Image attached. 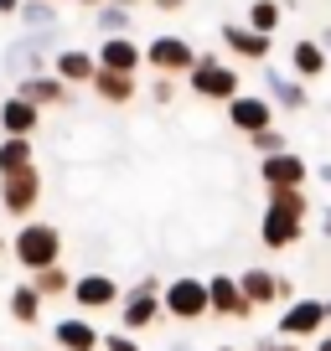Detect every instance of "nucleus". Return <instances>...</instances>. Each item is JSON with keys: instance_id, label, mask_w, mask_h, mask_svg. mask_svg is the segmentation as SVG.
<instances>
[{"instance_id": "nucleus-1", "label": "nucleus", "mask_w": 331, "mask_h": 351, "mask_svg": "<svg viewBox=\"0 0 331 351\" xmlns=\"http://www.w3.org/2000/svg\"><path fill=\"white\" fill-rule=\"evenodd\" d=\"M306 228H310V197H306V186L269 191L264 217H259V243H264V253L300 248V243H306Z\"/></svg>"}, {"instance_id": "nucleus-31", "label": "nucleus", "mask_w": 331, "mask_h": 351, "mask_svg": "<svg viewBox=\"0 0 331 351\" xmlns=\"http://www.w3.org/2000/svg\"><path fill=\"white\" fill-rule=\"evenodd\" d=\"M171 99H176V77H155V83H150V104H155V109H166Z\"/></svg>"}, {"instance_id": "nucleus-39", "label": "nucleus", "mask_w": 331, "mask_h": 351, "mask_svg": "<svg viewBox=\"0 0 331 351\" xmlns=\"http://www.w3.org/2000/svg\"><path fill=\"white\" fill-rule=\"evenodd\" d=\"M316 176H321V181H326V186H331V165H316Z\"/></svg>"}, {"instance_id": "nucleus-41", "label": "nucleus", "mask_w": 331, "mask_h": 351, "mask_svg": "<svg viewBox=\"0 0 331 351\" xmlns=\"http://www.w3.org/2000/svg\"><path fill=\"white\" fill-rule=\"evenodd\" d=\"M109 5H124V11H135V5H140V0H109Z\"/></svg>"}, {"instance_id": "nucleus-8", "label": "nucleus", "mask_w": 331, "mask_h": 351, "mask_svg": "<svg viewBox=\"0 0 331 351\" xmlns=\"http://www.w3.org/2000/svg\"><path fill=\"white\" fill-rule=\"evenodd\" d=\"M192 62H197V47L181 32H161V36L145 42V67H150L155 77H187Z\"/></svg>"}, {"instance_id": "nucleus-32", "label": "nucleus", "mask_w": 331, "mask_h": 351, "mask_svg": "<svg viewBox=\"0 0 331 351\" xmlns=\"http://www.w3.org/2000/svg\"><path fill=\"white\" fill-rule=\"evenodd\" d=\"M99 351H145L135 336H124V330H104V346Z\"/></svg>"}, {"instance_id": "nucleus-15", "label": "nucleus", "mask_w": 331, "mask_h": 351, "mask_svg": "<svg viewBox=\"0 0 331 351\" xmlns=\"http://www.w3.org/2000/svg\"><path fill=\"white\" fill-rule=\"evenodd\" d=\"M222 114H228V124H233V130L243 134V140L275 124V104H269L264 93H249V88H243V93H238L233 104H222Z\"/></svg>"}, {"instance_id": "nucleus-13", "label": "nucleus", "mask_w": 331, "mask_h": 351, "mask_svg": "<svg viewBox=\"0 0 331 351\" xmlns=\"http://www.w3.org/2000/svg\"><path fill=\"white\" fill-rule=\"evenodd\" d=\"M207 315L212 320H254L259 310L243 300L238 274H207Z\"/></svg>"}, {"instance_id": "nucleus-5", "label": "nucleus", "mask_w": 331, "mask_h": 351, "mask_svg": "<svg viewBox=\"0 0 331 351\" xmlns=\"http://www.w3.org/2000/svg\"><path fill=\"white\" fill-rule=\"evenodd\" d=\"M52 52H57V32H26L0 52V73L11 77H32V73H52Z\"/></svg>"}, {"instance_id": "nucleus-14", "label": "nucleus", "mask_w": 331, "mask_h": 351, "mask_svg": "<svg viewBox=\"0 0 331 351\" xmlns=\"http://www.w3.org/2000/svg\"><path fill=\"white\" fill-rule=\"evenodd\" d=\"M218 42H222V52H228L233 62H254V67H264L269 52H275V36L249 32L243 21H222V26H218Z\"/></svg>"}, {"instance_id": "nucleus-33", "label": "nucleus", "mask_w": 331, "mask_h": 351, "mask_svg": "<svg viewBox=\"0 0 331 351\" xmlns=\"http://www.w3.org/2000/svg\"><path fill=\"white\" fill-rule=\"evenodd\" d=\"M249 351H300V341H285V336H259Z\"/></svg>"}, {"instance_id": "nucleus-22", "label": "nucleus", "mask_w": 331, "mask_h": 351, "mask_svg": "<svg viewBox=\"0 0 331 351\" xmlns=\"http://www.w3.org/2000/svg\"><path fill=\"white\" fill-rule=\"evenodd\" d=\"M89 93L99 104H109V109H130L135 99H140V77H124V73H109V67H99L89 83Z\"/></svg>"}, {"instance_id": "nucleus-19", "label": "nucleus", "mask_w": 331, "mask_h": 351, "mask_svg": "<svg viewBox=\"0 0 331 351\" xmlns=\"http://www.w3.org/2000/svg\"><path fill=\"white\" fill-rule=\"evenodd\" d=\"M52 73L62 77L67 88H89L93 73H99V57H93V47H57L52 52Z\"/></svg>"}, {"instance_id": "nucleus-43", "label": "nucleus", "mask_w": 331, "mask_h": 351, "mask_svg": "<svg viewBox=\"0 0 331 351\" xmlns=\"http://www.w3.org/2000/svg\"><path fill=\"white\" fill-rule=\"evenodd\" d=\"M0 253H11V238H5V232H0Z\"/></svg>"}, {"instance_id": "nucleus-6", "label": "nucleus", "mask_w": 331, "mask_h": 351, "mask_svg": "<svg viewBox=\"0 0 331 351\" xmlns=\"http://www.w3.org/2000/svg\"><path fill=\"white\" fill-rule=\"evenodd\" d=\"M161 279L155 274H145V279H135L130 289L119 295V330L124 336H135V330H150L155 320H161Z\"/></svg>"}, {"instance_id": "nucleus-34", "label": "nucleus", "mask_w": 331, "mask_h": 351, "mask_svg": "<svg viewBox=\"0 0 331 351\" xmlns=\"http://www.w3.org/2000/svg\"><path fill=\"white\" fill-rule=\"evenodd\" d=\"M21 5H26V0H0V21H16V16H21Z\"/></svg>"}, {"instance_id": "nucleus-27", "label": "nucleus", "mask_w": 331, "mask_h": 351, "mask_svg": "<svg viewBox=\"0 0 331 351\" xmlns=\"http://www.w3.org/2000/svg\"><path fill=\"white\" fill-rule=\"evenodd\" d=\"M279 21H285V0H249V16H243V26L259 36H275Z\"/></svg>"}, {"instance_id": "nucleus-25", "label": "nucleus", "mask_w": 331, "mask_h": 351, "mask_svg": "<svg viewBox=\"0 0 331 351\" xmlns=\"http://www.w3.org/2000/svg\"><path fill=\"white\" fill-rule=\"evenodd\" d=\"M32 279V289L42 300H62V295H73V269H67V263H52V269H36V274H26Z\"/></svg>"}, {"instance_id": "nucleus-9", "label": "nucleus", "mask_w": 331, "mask_h": 351, "mask_svg": "<svg viewBox=\"0 0 331 351\" xmlns=\"http://www.w3.org/2000/svg\"><path fill=\"white\" fill-rule=\"evenodd\" d=\"M321 330H326V300H316V295H295L275 320V336H285V341H316Z\"/></svg>"}, {"instance_id": "nucleus-38", "label": "nucleus", "mask_w": 331, "mask_h": 351, "mask_svg": "<svg viewBox=\"0 0 331 351\" xmlns=\"http://www.w3.org/2000/svg\"><path fill=\"white\" fill-rule=\"evenodd\" d=\"M78 5H83V11H99V5H109V0H78Z\"/></svg>"}, {"instance_id": "nucleus-2", "label": "nucleus", "mask_w": 331, "mask_h": 351, "mask_svg": "<svg viewBox=\"0 0 331 351\" xmlns=\"http://www.w3.org/2000/svg\"><path fill=\"white\" fill-rule=\"evenodd\" d=\"M11 258L21 263L26 274L62 263V228H57V222H42V217L21 222V228L11 232Z\"/></svg>"}, {"instance_id": "nucleus-30", "label": "nucleus", "mask_w": 331, "mask_h": 351, "mask_svg": "<svg viewBox=\"0 0 331 351\" xmlns=\"http://www.w3.org/2000/svg\"><path fill=\"white\" fill-rule=\"evenodd\" d=\"M249 150L259 155V160H269V155H279V150H290V134H285V124H269V130H259V134H249Z\"/></svg>"}, {"instance_id": "nucleus-18", "label": "nucleus", "mask_w": 331, "mask_h": 351, "mask_svg": "<svg viewBox=\"0 0 331 351\" xmlns=\"http://www.w3.org/2000/svg\"><path fill=\"white\" fill-rule=\"evenodd\" d=\"M269 104H275V114L285 109V114H300V109H310V88L300 83V77H290L285 67H264V88H259Z\"/></svg>"}, {"instance_id": "nucleus-24", "label": "nucleus", "mask_w": 331, "mask_h": 351, "mask_svg": "<svg viewBox=\"0 0 331 351\" xmlns=\"http://www.w3.org/2000/svg\"><path fill=\"white\" fill-rule=\"evenodd\" d=\"M42 305H47V300L32 289V279H26V285H11V295H5V315H11L21 330H36V326H42Z\"/></svg>"}, {"instance_id": "nucleus-20", "label": "nucleus", "mask_w": 331, "mask_h": 351, "mask_svg": "<svg viewBox=\"0 0 331 351\" xmlns=\"http://www.w3.org/2000/svg\"><path fill=\"white\" fill-rule=\"evenodd\" d=\"M331 57L326 47H321V36H300V42H290V77H300V83H316V77H326Z\"/></svg>"}, {"instance_id": "nucleus-16", "label": "nucleus", "mask_w": 331, "mask_h": 351, "mask_svg": "<svg viewBox=\"0 0 331 351\" xmlns=\"http://www.w3.org/2000/svg\"><path fill=\"white\" fill-rule=\"evenodd\" d=\"M259 181H264V191L306 186L310 165H306V155H300V150H279V155H269V160H259Z\"/></svg>"}, {"instance_id": "nucleus-28", "label": "nucleus", "mask_w": 331, "mask_h": 351, "mask_svg": "<svg viewBox=\"0 0 331 351\" xmlns=\"http://www.w3.org/2000/svg\"><path fill=\"white\" fill-rule=\"evenodd\" d=\"M93 32L99 36H135V11H124V5H99V11H93Z\"/></svg>"}, {"instance_id": "nucleus-10", "label": "nucleus", "mask_w": 331, "mask_h": 351, "mask_svg": "<svg viewBox=\"0 0 331 351\" xmlns=\"http://www.w3.org/2000/svg\"><path fill=\"white\" fill-rule=\"evenodd\" d=\"M238 289H243V300L254 310H264V305H290L295 300V279L290 274H275V269H264V263H249L238 274Z\"/></svg>"}, {"instance_id": "nucleus-17", "label": "nucleus", "mask_w": 331, "mask_h": 351, "mask_svg": "<svg viewBox=\"0 0 331 351\" xmlns=\"http://www.w3.org/2000/svg\"><path fill=\"white\" fill-rule=\"evenodd\" d=\"M93 57H99V67H109V73L140 77V67H145V42H135V36H99Z\"/></svg>"}, {"instance_id": "nucleus-4", "label": "nucleus", "mask_w": 331, "mask_h": 351, "mask_svg": "<svg viewBox=\"0 0 331 351\" xmlns=\"http://www.w3.org/2000/svg\"><path fill=\"white\" fill-rule=\"evenodd\" d=\"M161 315L176 320V326H202V320H212V315H207V279H197V274L166 279V289H161Z\"/></svg>"}, {"instance_id": "nucleus-40", "label": "nucleus", "mask_w": 331, "mask_h": 351, "mask_svg": "<svg viewBox=\"0 0 331 351\" xmlns=\"http://www.w3.org/2000/svg\"><path fill=\"white\" fill-rule=\"evenodd\" d=\"M166 351H197V346H187V341H171V346H166Z\"/></svg>"}, {"instance_id": "nucleus-46", "label": "nucleus", "mask_w": 331, "mask_h": 351, "mask_svg": "<svg viewBox=\"0 0 331 351\" xmlns=\"http://www.w3.org/2000/svg\"><path fill=\"white\" fill-rule=\"evenodd\" d=\"M0 99H5V83H0Z\"/></svg>"}, {"instance_id": "nucleus-21", "label": "nucleus", "mask_w": 331, "mask_h": 351, "mask_svg": "<svg viewBox=\"0 0 331 351\" xmlns=\"http://www.w3.org/2000/svg\"><path fill=\"white\" fill-rule=\"evenodd\" d=\"M52 341L62 351H99L104 346V330L93 326L89 315H62V320H52Z\"/></svg>"}, {"instance_id": "nucleus-37", "label": "nucleus", "mask_w": 331, "mask_h": 351, "mask_svg": "<svg viewBox=\"0 0 331 351\" xmlns=\"http://www.w3.org/2000/svg\"><path fill=\"white\" fill-rule=\"evenodd\" d=\"M321 232H326V238H331V207L321 212Z\"/></svg>"}, {"instance_id": "nucleus-35", "label": "nucleus", "mask_w": 331, "mask_h": 351, "mask_svg": "<svg viewBox=\"0 0 331 351\" xmlns=\"http://www.w3.org/2000/svg\"><path fill=\"white\" fill-rule=\"evenodd\" d=\"M150 5H155V11H166V16H171V11H187V0H150Z\"/></svg>"}, {"instance_id": "nucleus-29", "label": "nucleus", "mask_w": 331, "mask_h": 351, "mask_svg": "<svg viewBox=\"0 0 331 351\" xmlns=\"http://www.w3.org/2000/svg\"><path fill=\"white\" fill-rule=\"evenodd\" d=\"M16 21H21L26 32H57V21H62V16H57V0H26Z\"/></svg>"}, {"instance_id": "nucleus-42", "label": "nucleus", "mask_w": 331, "mask_h": 351, "mask_svg": "<svg viewBox=\"0 0 331 351\" xmlns=\"http://www.w3.org/2000/svg\"><path fill=\"white\" fill-rule=\"evenodd\" d=\"M321 47H326V57H331V26H326V36H321Z\"/></svg>"}, {"instance_id": "nucleus-7", "label": "nucleus", "mask_w": 331, "mask_h": 351, "mask_svg": "<svg viewBox=\"0 0 331 351\" xmlns=\"http://www.w3.org/2000/svg\"><path fill=\"white\" fill-rule=\"evenodd\" d=\"M42 207V165H26L16 176H0V212L16 222H32Z\"/></svg>"}, {"instance_id": "nucleus-3", "label": "nucleus", "mask_w": 331, "mask_h": 351, "mask_svg": "<svg viewBox=\"0 0 331 351\" xmlns=\"http://www.w3.org/2000/svg\"><path fill=\"white\" fill-rule=\"evenodd\" d=\"M187 88L202 104H233L243 93V73L233 62H222L218 52H197V62H192V73H187Z\"/></svg>"}, {"instance_id": "nucleus-11", "label": "nucleus", "mask_w": 331, "mask_h": 351, "mask_svg": "<svg viewBox=\"0 0 331 351\" xmlns=\"http://www.w3.org/2000/svg\"><path fill=\"white\" fill-rule=\"evenodd\" d=\"M11 93H16V99H26V104H36L42 114H52V109H73V99H78V88H67L57 73H32V77H16V83H11Z\"/></svg>"}, {"instance_id": "nucleus-12", "label": "nucleus", "mask_w": 331, "mask_h": 351, "mask_svg": "<svg viewBox=\"0 0 331 351\" xmlns=\"http://www.w3.org/2000/svg\"><path fill=\"white\" fill-rule=\"evenodd\" d=\"M119 279L114 274H99V269H89V274H78L73 279V305H78V315H99V310H119Z\"/></svg>"}, {"instance_id": "nucleus-44", "label": "nucleus", "mask_w": 331, "mask_h": 351, "mask_svg": "<svg viewBox=\"0 0 331 351\" xmlns=\"http://www.w3.org/2000/svg\"><path fill=\"white\" fill-rule=\"evenodd\" d=\"M326 326H331V300H326Z\"/></svg>"}, {"instance_id": "nucleus-23", "label": "nucleus", "mask_w": 331, "mask_h": 351, "mask_svg": "<svg viewBox=\"0 0 331 351\" xmlns=\"http://www.w3.org/2000/svg\"><path fill=\"white\" fill-rule=\"evenodd\" d=\"M42 119H47V114L36 109V104L16 99V93H5V99H0V134H16V140H32V134L42 130Z\"/></svg>"}, {"instance_id": "nucleus-36", "label": "nucleus", "mask_w": 331, "mask_h": 351, "mask_svg": "<svg viewBox=\"0 0 331 351\" xmlns=\"http://www.w3.org/2000/svg\"><path fill=\"white\" fill-rule=\"evenodd\" d=\"M310 351H331V330H321V336L310 341Z\"/></svg>"}, {"instance_id": "nucleus-45", "label": "nucleus", "mask_w": 331, "mask_h": 351, "mask_svg": "<svg viewBox=\"0 0 331 351\" xmlns=\"http://www.w3.org/2000/svg\"><path fill=\"white\" fill-rule=\"evenodd\" d=\"M212 351H238V346H212Z\"/></svg>"}, {"instance_id": "nucleus-26", "label": "nucleus", "mask_w": 331, "mask_h": 351, "mask_svg": "<svg viewBox=\"0 0 331 351\" xmlns=\"http://www.w3.org/2000/svg\"><path fill=\"white\" fill-rule=\"evenodd\" d=\"M36 165V140H16V134H0V176H16Z\"/></svg>"}]
</instances>
